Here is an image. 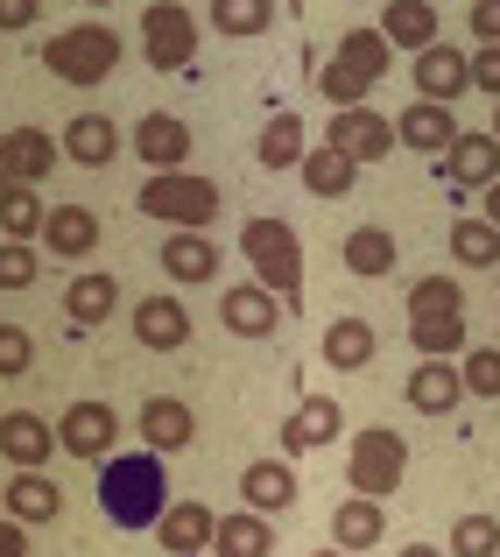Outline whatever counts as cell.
Here are the masks:
<instances>
[{"label": "cell", "instance_id": "816d5d0a", "mask_svg": "<svg viewBox=\"0 0 500 557\" xmlns=\"http://www.w3.org/2000/svg\"><path fill=\"white\" fill-rule=\"evenodd\" d=\"M311 557H346V550H311Z\"/></svg>", "mask_w": 500, "mask_h": 557}, {"label": "cell", "instance_id": "3957f363", "mask_svg": "<svg viewBox=\"0 0 500 557\" xmlns=\"http://www.w3.org/2000/svg\"><path fill=\"white\" fill-rule=\"evenodd\" d=\"M388 64H395V50L380 42V28H346V42L332 50V64L317 71V92L332 99V113L366 107V92L388 78Z\"/></svg>", "mask_w": 500, "mask_h": 557}, {"label": "cell", "instance_id": "ac0fdd59", "mask_svg": "<svg viewBox=\"0 0 500 557\" xmlns=\"http://www.w3.org/2000/svg\"><path fill=\"white\" fill-rule=\"evenodd\" d=\"M395 141H402V149H416V156H445L451 141H459V113L416 99V107H402V121H395Z\"/></svg>", "mask_w": 500, "mask_h": 557}, {"label": "cell", "instance_id": "4316f807", "mask_svg": "<svg viewBox=\"0 0 500 557\" xmlns=\"http://www.w3.org/2000/svg\"><path fill=\"white\" fill-rule=\"evenodd\" d=\"M297 177H303V190L311 198H352V184H360V163H346L338 149H303V163H297Z\"/></svg>", "mask_w": 500, "mask_h": 557}, {"label": "cell", "instance_id": "7bdbcfd3", "mask_svg": "<svg viewBox=\"0 0 500 557\" xmlns=\"http://www.w3.org/2000/svg\"><path fill=\"white\" fill-rule=\"evenodd\" d=\"M465 71H473V85L487 99H500V42H479V50L465 57Z\"/></svg>", "mask_w": 500, "mask_h": 557}, {"label": "cell", "instance_id": "60d3db41", "mask_svg": "<svg viewBox=\"0 0 500 557\" xmlns=\"http://www.w3.org/2000/svg\"><path fill=\"white\" fill-rule=\"evenodd\" d=\"M28 283H36V247L0 240V289H28Z\"/></svg>", "mask_w": 500, "mask_h": 557}, {"label": "cell", "instance_id": "836d02e7", "mask_svg": "<svg viewBox=\"0 0 500 557\" xmlns=\"http://www.w3.org/2000/svg\"><path fill=\"white\" fill-rule=\"evenodd\" d=\"M57 508H64V494H57L42 473H14L8 480V522H50Z\"/></svg>", "mask_w": 500, "mask_h": 557}, {"label": "cell", "instance_id": "ee69618b", "mask_svg": "<svg viewBox=\"0 0 500 557\" xmlns=\"http://www.w3.org/2000/svg\"><path fill=\"white\" fill-rule=\"evenodd\" d=\"M42 0H0V36H14V28H36Z\"/></svg>", "mask_w": 500, "mask_h": 557}, {"label": "cell", "instance_id": "7a4b0ae2", "mask_svg": "<svg viewBox=\"0 0 500 557\" xmlns=\"http://www.w3.org/2000/svg\"><path fill=\"white\" fill-rule=\"evenodd\" d=\"M240 255H247V269H254V283L268 289L275 304L289 297V311H297L303 304V240H297V226L275 219V212L240 219Z\"/></svg>", "mask_w": 500, "mask_h": 557}, {"label": "cell", "instance_id": "277c9868", "mask_svg": "<svg viewBox=\"0 0 500 557\" xmlns=\"http://www.w3.org/2000/svg\"><path fill=\"white\" fill-rule=\"evenodd\" d=\"M42 71L78 85V92H92V85H107L113 71H121V36H113L107 22H78V28L42 42Z\"/></svg>", "mask_w": 500, "mask_h": 557}, {"label": "cell", "instance_id": "bcb514c9", "mask_svg": "<svg viewBox=\"0 0 500 557\" xmlns=\"http://www.w3.org/2000/svg\"><path fill=\"white\" fill-rule=\"evenodd\" d=\"M0 557H28V536H22V522H0Z\"/></svg>", "mask_w": 500, "mask_h": 557}, {"label": "cell", "instance_id": "9a60e30c", "mask_svg": "<svg viewBox=\"0 0 500 557\" xmlns=\"http://www.w3.org/2000/svg\"><path fill=\"white\" fill-rule=\"evenodd\" d=\"M113 311H121V283H113L107 269H85V275H71V283H64V318H71L78 332L107 325Z\"/></svg>", "mask_w": 500, "mask_h": 557}, {"label": "cell", "instance_id": "e575fe53", "mask_svg": "<svg viewBox=\"0 0 500 557\" xmlns=\"http://www.w3.org/2000/svg\"><path fill=\"white\" fill-rule=\"evenodd\" d=\"M409 318H465L459 275H416L409 283Z\"/></svg>", "mask_w": 500, "mask_h": 557}, {"label": "cell", "instance_id": "484cf974", "mask_svg": "<svg viewBox=\"0 0 500 557\" xmlns=\"http://www.w3.org/2000/svg\"><path fill=\"white\" fill-rule=\"evenodd\" d=\"M380 530H388V522H380V502H360V494H346V502L332 508V550H374L380 544Z\"/></svg>", "mask_w": 500, "mask_h": 557}, {"label": "cell", "instance_id": "52a82bcc", "mask_svg": "<svg viewBox=\"0 0 500 557\" xmlns=\"http://www.w3.org/2000/svg\"><path fill=\"white\" fill-rule=\"evenodd\" d=\"M402 473H409V445L388 431V423H374V431L352 437L346 480H352V494H360V502H380V494H395V487H402Z\"/></svg>", "mask_w": 500, "mask_h": 557}, {"label": "cell", "instance_id": "8fae6325", "mask_svg": "<svg viewBox=\"0 0 500 557\" xmlns=\"http://www.w3.org/2000/svg\"><path fill=\"white\" fill-rule=\"evenodd\" d=\"M416 92L430 99V107H451L459 92H473V71H465L459 42H430V50L416 57Z\"/></svg>", "mask_w": 500, "mask_h": 557}, {"label": "cell", "instance_id": "d4e9b609", "mask_svg": "<svg viewBox=\"0 0 500 557\" xmlns=\"http://www.w3.org/2000/svg\"><path fill=\"white\" fill-rule=\"evenodd\" d=\"M380 42H388V50L402 42V50L423 57L437 42V8L430 0H388V8H380Z\"/></svg>", "mask_w": 500, "mask_h": 557}, {"label": "cell", "instance_id": "ffe728a7", "mask_svg": "<svg viewBox=\"0 0 500 557\" xmlns=\"http://www.w3.org/2000/svg\"><path fill=\"white\" fill-rule=\"evenodd\" d=\"M338 431H346V417H338L332 395H303L283 423V451H317V445H332Z\"/></svg>", "mask_w": 500, "mask_h": 557}, {"label": "cell", "instance_id": "7c38bea8", "mask_svg": "<svg viewBox=\"0 0 500 557\" xmlns=\"http://www.w3.org/2000/svg\"><path fill=\"white\" fill-rule=\"evenodd\" d=\"M57 156L78 170H107L113 156H121V121H107V113H78V121L64 127V141H57Z\"/></svg>", "mask_w": 500, "mask_h": 557}, {"label": "cell", "instance_id": "9c48e42d", "mask_svg": "<svg viewBox=\"0 0 500 557\" xmlns=\"http://www.w3.org/2000/svg\"><path fill=\"white\" fill-rule=\"evenodd\" d=\"M50 431L71 459H107L113 437H121V417H113V403H71L64 423H50Z\"/></svg>", "mask_w": 500, "mask_h": 557}, {"label": "cell", "instance_id": "8d00e7d4", "mask_svg": "<svg viewBox=\"0 0 500 557\" xmlns=\"http://www.w3.org/2000/svg\"><path fill=\"white\" fill-rule=\"evenodd\" d=\"M451 261H459V269H493V261H500V233L479 212L459 219V226H451Z\"/></svg>", "mask_w": 500, "mask_h": 557}, {"label": "cell", "instance_id": "f1b7e54d", "mask_svg": "<svg viewBox=\"0 0 500 557\" xmlns=\"http://www.w3.org/2000/svg\"><path fill=\"white\" fill-rule=\"evenodd\" d=\"M338 261H346V275H388L395 261H402V247H395L388 226H352L346 247H338Z\"/></svg>", "mask_w": 500, "mask_h": 557}, {"label": "cell", "instance_id": "f5cc1de1", "mask_svg": "<svg viewBox=\"0 0 500 557\" xmlns=\"http://www.w3.org/2000/svg\"><path fill=\"white\" fill-rule=\"evenodd\" d=\"M92 8H107V0H92Z\"/></svg>", "mask_w": 500, "mask_h": 557}, {"label": "cell", "instance_id": "7dc6e473", "mask_svg": "<svg viewBox=\"0 0 500 557\" xmlns=\"http://www.w3.org/2000/svg\"><path fill=\"white\" fill-rule=\"evenodd\" d=\"M479 219H487V226H493V233H500V177H493V184H487V212H479Z\"/></svg>", "mask_w": 500, "mask_h": 557}, {"label": "cell", "instance_id": "4dcf8cb0", "mask_svg": "<svg viewBox=\"0 0 500 557\" xmlns=\"http://www.w3.org/2000/svg\"><path fill=\"white\" fill-rule=\"evenodd\" d=\"M163 269L176 275V283H212V275H218L212 233H170V240H163Z\"/></svg>", "mask_w": 500, "mask_h": 557}, {"label": "cell", "instance_id": "f546056e", "mask_svg": "<svg viewBox=\"0 0 500 557\" xmlns=\"http://www.w3.org/2000/svg\"><path fill=\"white\" fill-rule=\"evenodd\" d=\"M8 163H14V184L36 190L64 156H57V135H42V127H14V135H8Z\"/></svg>", "mask_w": 500, "mask_h": 557}, {"label": "cell", "instance_id": "8992f818", "mask_svg": "<svg viewBox=\"0 0 500 557\" xmlns=\"http://www.w3.org/2000/svg\"><path fill=\"white\" fill-rule=\"evenodd\" d=\"M141 57H149L155 71H190L198 64V14L184 8V0H149L141 8Z\"/></svg>", "mask_w": 500, "mask_h": 557}, {"label": "cell", "instance_id": "681fc988", "mask_svg": "<svg viewBox=\"0 0 500 557\" xmlns=\"http://www.w3.org/2000/svg\"><path fill=\"white\" fill-rule=\"evenodd\" d=\"M395 557H445V550H430V544H402Z\"/></svg>", "mask_w": 500, "mask_h": 557}, {"label": "cell", "instance_id": "44dd1931", "mask_svg": "<svg viewBox=\"0 0 500 557\" xmlns=\"http://www.w3.org/2000/svg\"><path fill=\"white\" fill-rule=\"evenodd\" d=\"M141 437H149V451L163 459V451H184L190 437H198V417H190V403H176V395H149V403H141Z\"/></svg>", "mask_w": 500, "mask_h": 557}, {"label": "cell", "instance_id": "d590c367", "mask_svg": "<svg viewBox=\"0 0 500 557\" xmlns=\"http://www.w3.org/2000/svg\"><path fill=\"white\" fill-rule=\"evenodd\" d=\"M268 22H275V0H212V28L233 42L268 36Z\"/></svg>", "mask_w": 500, "mask_h": 557}, {"label": "cell", "instance_id": "f907efd6", "mask_svg": "<svg viewBox=\"0 0 500 557\" xmlns=\"http://www.w3.org/2000/svg\"><path fill=\"white\" fill-rule=\"evenodd\" d=\"M487 135H493V141H500V99H493V127H487Z\"/></svg>", "mask_w": 500, "mask_h": 557}, {"label": "cell", "instance_id": "5bb4252c", "mask_svg": "<svg viewBox=\"0 0 500 557\" xmlns=\"http://www.w3.org/2000/svg\"><path fill=\"white\" fill-rule=\"evenodd\" d=\"M500 177V141L493 135H465L459 127V141L445 149V184L451 190H487Z\"/></svg>", "mask_w": 500, "mask_h": 557}, {"label": "cell", "instance_id": "d6a6232c", "mask_svg": "<svg viewBox=\"0 0 500 557\" xmlns=\"http://www.w3.org/2000/svg\"><path fill=\"white\" fill-rule=\"evenodd\" d=\"M303 149H311V135H303L297 113H275V121L261 127V141H254L261 170H297V163H303Z\"/></svg>", "mask_w": 500, "mask_h": 557}, {"label": "cell", "instance_id": "d6986e66", "mask_svg": "<svg viewBox=\"0 0 500 557\" xmlns=\"http://www.w3.org/2000/svg\"><path fill=\"white\" fill-rule=\"evenodd\" d=\"M240 502L247 516H283L289 502H297V473H289V459H254L240 473Z\"/></svg>", "mask_w": 500, "mask_h": 557}, {"label": "cell", "instance_id": "ab89813d", "mask_svg": "<svg viewBox=\"0 0 500 557\" xmlns=\"http://www.w3.org/2000/svg\"><path fill=\"white\" fill-rule=\"evenodd\" d=\"M459 381H465V395H500V346H473L465 354V368H459Z\"/></svg>", "mask_w": 500, "mask_h": 557}, {"label": "cell", "instance_id": "c3c4849f", "mask_svg": "<svg viewBox=\"0 0 500 557\" xmlns=\"http://www.w3.org/2000/svg\"><path fill=\"white\" fill-rule=\"evenodd\" d=\"M14 184V163H8V135H0V190Z\"/></svg>", "mask_w": 500, "mask_h": 557}, {"label": "cell", "instance_id": "f6af8a7d", "mask_svg": "<svg viewBox=\"0 0 500 557\" xmlns=\"http://www.w3.org/2000/svg\"><path fill=\"white\" fill-rule=\"evenodd\" d=\"M473 36L500 42V0H473Z\"/></svg>", "mask_w": 500, "mask_h": 557}, {"label": "cell", "instance_id": "ba28073f", "mask_svg": "<svg viewBox=\"0 0 500 557\" xmlns=\"http://www.w3.org/2000/svg\"><path fill=\"white\" fill-rule=\"evenodd\" d=\"M325 149H338L346 163H380V156H395V121L388 113H374V107H346V113H332V127H325Z\"/></svg>", "mask_w": 500, "mask_h": 557}, {"label": "cell", "instance_id": "1f68e13d", "mask_svg": "<svg viewBox=\"0 0 500 557\" xmlns=\"http://www.w3.org/2000/svg\"><path fill=\"white\" fill-rule=\"evenodd\" d=\"M325 360L338 374H352V368H366V360H374V325H366V318H332L325 325Z\"/></svg>", "mask_w": 500, "mask_h": 557}, {"label": "cell", "instance_id": "cb8c5ba5", "mask_svg": "<svg viewBox=\"0 0 500 557\" xmlns=\"http://www.w3.org/2000/svg\"><path fill=\"white\" fill-rule=\"evenodd\" d=\"M402 395H409V409H416V417H445V409H459L465 381H459L451 360H423V368L402 381Z\"/></svg>", "mask_w": 500, "mask_h": 557}, {"label": "cell", "instance_id": "83f0119b", "mask_svg": "<svg viewBox=\"0 0 500 557\" xmlns=\"http://www.w3.org/2000/svg\"><path fill=\"white\" fill-rule=\"evenodd\" d=\"M212 550H218V557H268V550H275L268 516H247V508L218 516V522H212Z\"/></svg>", "mask_w": 500, "mask_h": 557}, {"label": "cell", "instance_id": "30bf717a", "mask_svg": "<svg viewBox=\"0 0 500 557\" xmlns=\"http://www.w3.org/2000/svg\"><path fill=\"white\" fill-rule=\"evenodd\" d=\"M135 156L149 163V177H163V170H184L190 127L176 121V113H141V121H135Z\"/></svg>", "mask_w": 500, "mask_h": 557}, {"label": "cell", "instance_id": "4fadbf2b", "mask_svg": "<svg viewBox=\"0 0 500 557\" xmlns=\"http://www.w3.org/2000/svg\"><path fill=\"white\" fill-rule=\"evenodd\" d=\"M36 240L50 247V255H64V261H85L99 247V212H92V205H50Z\"/></svg>", "mask_w": 500, "mask_h": 557}, {"label": "cell", "instance_id": "74e56055", "mask_svg": "<svg viewBox=\"0 0 500 557\" xmlns=\"http://www.w3.org/2000/svg\"><path fill=\"white\" fill-rule=\"evenodd\" d=\"M42 212H50V205H42L28 184H8V190H0V233H8V240H36V233H42Z\"/></svg>", "mask_w": 500, "mask_h": 557}, {"label": "cell", "instance_id": "b9f144b4", "mask_svg": "<svg viewBox=\"0 0 500 557\" xmlns=\"http://www.w3.org/2000/svg\"><path fill=\"white\" fill-rule=\"evenodd\" d=\"M28 360H36V339H28L22 325H0V374H28Z\"/></svg>", "mask_w": 500, "mask_h": 557}, {"label": "cell", "instance_id": "603a6c76", "mask_svg": "<svg viewBox=\"0 0 500 557\" xmlns=\"http://www.w3.org/2000/svg\"><path fill=\"white\" fill-rule=\"evenodd\" d=\"M212 508L204 502H176V508H163L155 516V536H163V550H176V557H204L212 550Z\"/></svg>", "mask_w": 500, "mask_h": 557}, {"label": "cell", "instance_id": "e0dca14e", "mask_svg": "<svg viewBox=\"0 0 500 557\" xmlns=\"http://www.w3.org/2000/svg\"><path fill=\"white\" fill-rule=\"evenodd\" d=\"M0 451H8V466H22V473H42V459L57 451V431L36 409H8V417H0Z\"/></svg>", "mask_w": 500, "mask_h": 557}, {"label": "cell", "instance_id": "7402d4cb", "mask_svg": "<svg viewBox=\"0 0 500 557\" xmlns=\"http://www.w3.org/2000/svg\"><path fill=\"white\" fill-rule=\"evenodd\" d=\"M135 339L149 346V354H176V346L190 339V311L176 297H141L135 304Z\"/></svg>", "mask_w": 500, "mask_h": 557}, {"label": "cell", "instance_id": "6da1fadb", "mask_svg": "<svg viewBox=\"0 0 500 557\" xmlns=\"http://www.w3.org/2000/svg\"><path fill=\"white\" fill-rule=\"evenodd\" d=\"M99 508L113 530H155V516L170 508V480L155 451H121L99 466Z\"/></svg>", "mask_w": 500, "mask_h": 557}, {"label": "cell", "instance_id": "f35d334b", "mask_svg": "<svg viewBox=\"0 0 500 557\" xmlns=\"http://www.w3.org/2000/svg\"><path fill=\"white\" fill-rule=\"evenodd\" d=\"M451 550L459 557H500V516H459L451 522Z\"/></svg>", "mask_w": 500, "mask_h": 557}, {"label": "cell", "instance_id": "5b68a950", "mask_svg": "<svg viewBox=\"0 0 500 557\" xmlns=\"http://www.w3.org/2000/svg\"><path fill=\"white\" fill-rule=\"evenodd\" d=\"M135 205L149 219H163V226H176V233H204L226 198H218V184L198 177V170H163V177H149L135 190Z\"/></svg>", "mask_w": 500, "mask_h": 557}, {"label": "cell", "instance_id": "2e32d148", "mask_svg": "<svg viewBox=\"0 0 500 557\" xmlns=\"http://www.w3.org/2000/svg\"><path fill=\"white\" fill-rule=\"evenodd\" d=\"M218 318H226V332H240V339H268V332L283 325V304L261 283H233L226 297H218Z\"/></svg>", "mask_w": 500, "mask_h": 557}]
</instances>
